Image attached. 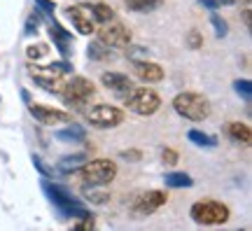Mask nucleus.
<instances>
[{
	"label": "nucleus",
	"mask_w": 252,
	"mask_h": 231,
	"mask_svg": "<svg viewBox=\"0 0 252 231\" xmlns=\"http://www.w3.org/2000/svg\"><path fill=\"white\" fill-rule=\"evenodd\" d=\"M28 75L35 80V84L40 89L49 91V94H61L63 89V77L72 72V66L65 59L56 63H49V66H37V63H28L26 66Z\"/></svg>",
	"instance_id": "f257e3e1"
},
{
	"label": "nucleus",
	"mask_w": 252,
	"mask_h": 231,
	"mask_svg": "<svg viewBox=\"0 0 252 231\" xmlns=\"http://www.w3.org/2000/svg\"><path fill=\"white\" fill-rule=\"evenodd\" d=\"M173 107L175 112L189 122H206L213 107L208 103V98L203 94H196V91H182L178 96L173 98Z\"/></svg>",
	"instance_id": "f03ea898"
},
{
	"label": "nucleus",
	"mask_w": 252,
	"mask_h": 231,
	"mask_svg": "<svg viewBox=\"0 0 252 231\" xmlns=\"http://www.w3.org/2000/svg\"><path fill=\"white\" fill-rule=\"evenodd\" d=\"M42 189H45L47 198L54 203V208L59 210V215H61V217H77V220H80V217H84V215H89V210H87L84 205L77 203L65 187L45 180V182H42Z\"/></svg>",
	"instance_id": "7ed1b4c3"
},
{
	"label": "nucleus",
	"mask_w": 252,
	"mask_h": 231,
	"mask_svg": "<svg viewBox=\"0 0 252 231\" xmlns=\"http://www.w3.org/2000/svg\"><path fill=\"white\" fill-rule=\"evenodd\" d=\"M122 98H124V105L128 107L131 112L143 115V117L154 115V112L161 107L159 94L154 89H147V87H131Z\"/></svg>",
	"instance_id": "20e7f679"
},
{
	"label": "nucleus",
	"mask_w": 252,
	"mask_h": 231,
	"mask_svg": "<svg viewBox=\"0 0 252 231\" xmlns=\"http://www.w3.org/2000/svg\"><path fill=\"white\" fill-rule=\"evenodd\" d=\"M80 178L84 180V185H96V187H103V185H110L115 175H117V164L110 159H96V161H84L80 168Z\"/></svg>",
	"instance_id": "39448f33"
},
{
	"label": "nucleus",
	"mask_w": 252,
	"mask_h": 231,
	"mask_svg": "<svg viewBox=\"0 0 252 231\" xmlns=\"http://www.w3.org/2000/svg\"><path fill=\"white\" fill-rule=\"evenodd\" d=\"M91 96H94V84L82 75L70 77L61 89V98L68 107H84L91 100Z\"/></svg>",
	"instance_id": "423d86ee"
},
{
	"label": "nucleus",
	"mask_w": 252,
	"mask_h": 231,
	"mask_svg": "<svg viewBox=\"0 0 252 231\" xmlns=\"http://www.w3.org/2000/svg\"><path fill=\"white\" fill-rule=\"evenodd\" d=\"M189 215L196 224H224L229 220V208L220 201H198L191 205Z\"/></svg>",
	"instance_id": "0eeeda50"
},
{
	"label": "nucleus",
	"mask_w": 252,
	"mask_h": 231,
	"mask_svg": "<svg viewBox=\"0 0 252 231\" xmlns=\"http://www.w3.org/2000/svg\"><path fill=\"white\" fill-rule=\"evenodd\" d=\"M87 122H89L94 129H115L124 122V112L115 105H94L87 110Z\"/></svg>",
	"instance_id": "6e6552de"
},
{
	"label": "nucleus",
	"mask_w": 252,
	"mask_h": 231,
	"mask_svg": "<svg viewBox=\"0 0 252 231\" xmlns=\"http://www.w3.org/2000/svg\"><path fill=\"white\" fill-rule=\"evenodd\" d=\"M168 201V196L166 192H159V189H150V192H143V194H138L131 201V213L135 217H145V215H152L157 213L163 203Z\"/></svg>",
	"instance_id": "1a4fd4ad"
},
{
	"label": "nucleus",
	"mask_w": 252,
	"mask_h": 231,
	"mask_svg": "<svg viewBox=\"0 0 252 231\" xmlns=\"http://www.w3.org/2000/svg\"><path fill=\"white\" fill-rule=\"evenodd\" d=\"M98 42H103L105 47L110 49H117V47H126L131 42V31L124 26V24H119V21H108V24H103V28H98Z\"/></svg>",
	"instance_id": "9d476101"
},
{
	"label": "nucleus",
	"mask_w": 252,
	"mask_h": 231,
	"mask_svg": "<svg viewBox=\"0 0 252 231\" xmlns=\"http://www.w3.org/2000/svg\"><path fill=\"white\" fill-rule=\"evenodd\" d=\"M65 17L72 24V28H77L80 35H91L96 31V21L91 17L89 7H84V5H70V7H65Z\"/></svg>",
	"instance_id": "9b49d317"
},
{
	"label": "nucleus",
	"mask_w": 252,
	"mask_h": 231,
	"mask_svg": "<svg viewBox=\"0 0 252 231\" xmlns=\"http://www.w3.org/2000/svg\"><path fill=\"white\" fill-rule=\"evenodd\" d=\"M28 112L33 115L35 122H40L42 126H56V124H65V122H72V117L63 110H54V107H45V105H33L28 100Z\"/></svg>",
	"instance_id": "f8f14e48"
},
{
	"label": "nucleus",
	"mask_w": 252,
	"mask_h": 231,
	"mask_svg": "<svg viewBox=\"0 0 252 231\" xmlns=\"http://www.w3.org/2000/svg\"><path fill=\"white\" fill-rule=\"evenodd\" d=\"M49 35L54 40V47L59 49V54H61L63 59H68L72 54V35L70 33H68L59 21H52V24H49Z\"/></svg>",
	"instance_id": "ddd939ff"
},
{
	"label": "nucleus",
	"mask_w": 252,
	"mask_h": 231,
	"mask_svg": "<svg viewBox=\"0 0 252 231\" xmlns=\"http://www.w3.org/2000/svg\"><path fill=\"white\" fill-rule=\"evenodd\" d=\"M133 72L138 75V80L147 82V84L163 80V68L154 61H133Z\"/></svg>",
	"instance_id": "4468645a"
},
{
	"label": "nucleus",
	"mask_w": 252,
	"mask_h": 231,
	"mask_svg": "<svg viewBox=\"0 0 252 231\" xmlns=\"http://www.w3.org/2000/svg\"><path fill=\"white\" fill-rule=\"evenodd\" d=\"M100 82L105 84V89L115 91L119 96H124L126 91L133 87V82L128 80L124 72H103V75H100Z\"/></svg>",
	"instance_id": "2eb2a0df"
},
{
	"label": "nucleus",
	"mask_w": 252,
	"mask_h": 231,
	"mask_svg": "<svg viewBox=\"0 0 252 231\" xmlns=\"http://www.w3.org/2000/svg\"><path fill=\"white\" fill-rule=\"evenodd\" d=\"M226 135L234 142H238V145H250V140H252L250 126L243 124V122H231V124L226 126Z\"/></svg>",
	"instance_id": "dca6fc26"
},
{
	"label": "nucleus",
	"mask_w": 252,
	"mask_h": 231,
	"mask_svg": "<svg viewBox=\"0 0 252 231\" xmlns=\"http://www.w3.org/2000/svg\"><path fill=\"white\" fill-rule=\"evenodd\" d=\"M56 138L61 142H82L84 138H87V131L82 129L80 124H68L65 129H61V131H56Z\"/></svg>",
	"instance_id": "f3484780"
},
{
	"label": "nucleus",
	"mask_w": 252,
	"mask_h": 231,
	"mask_svg": "<svg viewBox=\"0 0 252 231\" xmlns=\"http://www.w3.org/2000/svg\"><path fill=\"white\" fill-rule=\"evenodd\" d=\"M163 182H166V187H171V189H185V187L194 185V180L189 178L187 173H166Z\"/></svg>",
	"instance_id": "a211bd4d"
},
{
	"label": "nucleus",
	"mask_w": 252,
	"mask_h": 231,
	"mask_svg": "<svg viewBox=\"0 0 252 231\" xmlns=\"http://www.w3.org/2000/svg\"><path fill=\"white\" fill-rule=\"evenodd\" d=\"M84 161H87V157H84V154H68V157H63V159L59 161V170H61V173H65V175H68V173H75V170L80 168Z\"/></svg>",
	"instance_id": "6ab92c4d"
},
{
	"label": "nucleus",
	"mask_w": 252,
	"mask_h": 231,
	"mask_svg": "<svg viewBox=\"0 0 252 231\" xmlns=\"http://www.w3.org/2000/svg\"><path fill=\"white\" fill-rule=\"evenodd\" d=\"M89 12H91V17H94V21H96V24H108V21H112V19H115L112 7H110V5H103V2H98V5H91Z\"/></svg>",
	"instance_id": "aec40b11"
},
{
	"label": "nucleus",
	"mask_w": 252,
	"mask_h": 231,
	"mask_svg": "<svg viewBox=\"0 0 252 231\" xmlns=\"http://www.w3.org/2000/svg\"><path fill=\"white\" fill-rule=\"evenodd\" d=\"M84 198L91 201L94 205H105L110 201V194L108 192H100L96 185H84Z\"/></svg>",
	"instance_id": "412c9836"
},
{
	"label": "nucleus",
	"mask_w": 252,
	"mask_h": 231,
	"mask_svg": "<svg viewBox=\"0 0 252 231\" xmlns=\"http://www.w3.org/2000/svg\"><path fill=\"white\" fill-rule=\"evenodd\" d=\"M161 2L163 0H124L126 9H131V12H154Z\"/></svg>",
	"instance_id": "4be33fe9"
},
{
	"label": "nucleus",
	"mask_w": 252,
	"mask_h": 231,
	"mask_svg": "<svg viewBox=\"0 0 252 231\" xmlns=\"http://www.w3.org/2000/svg\"><path fill=\"white\" fill-rule=\"evenodd\" d=\"M187 138L194 145H198V147H215L217 145V140L213 138V135H208V133H203V131H196V129H191L187 133Z\"/></svg>",
	"instance_id": "5701e85b"
},
{
	"label": "nucleus",
	"mask_w": 252,
	"mask_h": 231,
	"mask_svg": "<svg viewBox=\"0 0 252 231\" xmlns=\"http://www.w3.org/2000/svg\"><path fill=\"white\" fill-rule=\"evenodd\" d=\"M49 54V47L42 45V42H37V45H31L26 49V56L31 59V61H37V59H42V56H47Z\"/></svg>",
	"instance_id": "b1692460"
},
{
	"label": "nucleus",
	"mask_w": 252,
	"mask_h": 231,
	"mask_svg": "<svg viewBox=\"0 0 252 231\" xmlns=\"http://www.w3.org/2000/svg\"><path fill=\"white\" fill-rule=\"evenodd\" d=\"M110 47H105L103 42H91L89 45V59H108Z\"/></svg>",
	"instance_id": "393cba45"
},
{
	"label": "nucleus",
	"mask_w": 252,
	"mask_h": 231,
	"mask_svg": "<svg viewBox=\"0 0 252 231\" xmlns=\"http://www.w3.org/2000/svg\"><path fill=\"white\" fill-rule=\"evenodd\" d=\"M234 89L238 96H243V100H250L252 98V82L250 80H238L234 84Z\"/></svg>",
	"instance_id": "a878e982"
},
{
	"label": "nucleus",
	"mask_w": 252,
	"mask_h": 231,
	"mask_svg": "<svg viewBox=\"0 0 252 231\" xmlns=\"http://www.w3.org/2000/svg\"><path fill=\"white\" fill-rule=\"evenodd\" d=\"M210 24L215 26V33L220 37H224L226 33H229V31H226V21H224V19H220V14H215V12L210 14Z\"/></svg>",
	"instance_id": "bb28decb"
},
{
	"label": "nucleus",
	"mask_w": 252,
	"mask_h": 231,
	"mask_svg": "<svg viewBox=\"0 0 252 231\" xmlns=\"http://www.w3.org/2000/svg\"><path fill=\"white\" fill-rule=\"evenodd\" d=\"M31 159H33V166H35V168L40 170V173H42V178H52V175H54V170H52V168H49V166L45 164V161H42V157L33 154Z\"/></svg>",
	"instance_id": "cd10ccee"
},
{
	"label": "nucleus",
	"mask_w": 252,
	"mask_h": 231,
	"mask_svg": "<svg viewBox=\"0 0 252 231\" xmlns=\"http://www.w3.org/2000/svg\"><path fill=\"white\" fill-rule=\"evenodd\" d=\"M187 42H189V47H191V49H201V45H203V37H201V33H198L196 28H191V31H189Z\"/></svg>",
	"instance_id": "c85d7f7f"
},
{
	"label": "nucleus",
	"mask_w": 252,
	"mask_h": 231,
	"mask_svg": "<svg viewBox=\"0 0 252 231\" xmlns=\"http://www.w3.org/2000/svg\"><path fill=\"white\" fill-rule=\"evenodd\" d=\"M35 5H37V7H40V9H42L45 14H49V17L54 14V9H56L54 0H35Z\"/></svg>",
	"instance_id": "c756f323"
},
{
	"label": "nucleus",
	"mask_w": 252,
	"mask_h": 231,
	"mask_svg": "<svg viewBox=\"0 0 252 231\" xmlns=\"http://www.w3.org/2000/svg\"><path fill=\"white\" fill-rule=\"evenodd\" d=\"M37 24H40V19H37V14H31L26 21V35H33V33H37Z\"/></svg>",
	"instance_id": "7c9ffc66"
},
{
	"label": "nucleus",
	"mask_w": 252,
	"mask_h": 231,
	"mask_svg": "<svg viewBox=\"0 0 252 231\" xmlns=\"http://www.w3.org/2000/svg\"><path fill=\"white\" fill-rule=\"evenodd\" d=\"M161 159L166 161V164H171V166H175V164H178V152L168 147V150H163V152H161Z\"/></svg>",
	"instance_id": "2f4dec72"
},
{
	"label": "nucleus",
	"mask_w": 252,
	"mask_h": 231,
	"mask_svg": "<svg viewBox=\"0 0 252 231\" xmlns=\"http://www.w3.org/2000/svg\"><path fill=\"white\" fill-rule=\"evenodd\" d=\"M119 157H122V159H126V161H140L143 152H140V150H124Z\"/></svg>",
	"instance_id": "473e14b6"
},
{
	"label": "nucleus",
	"mask_w": 252,
	"mask_h": 231,
	"mask_svg": "<svg viewBox=\"0 0 252 231\" xmlns=\"http://www.w3.org/2000/svg\"><path fill=\"white\" fill-rule=\"evenodd\" d=\"M201 2H203V5H208L210 9H215V7H217V0H201Z\"/></svg>",
	"instance_id": "72a5a7b5"
},
{
	"label": "nucleus",
	"mask_w": 252,
	"mask_h": 231,
	"mask_svg": "<svg viewBox=\"0 0 252 231\" xmlns=\"http://www.w3.org/2000/svg\"><path fill=\"white\" fill-rule=\"evenodd\" d=\"M245 26L250 28V9H245Z\"/></svg>",
	"instance_id": "f704fd0d"
},
{
	"label": "nucleus",
	"mask_w": 252,
	"mask_h": 231,
	"mask_svg": "<svg viewBox=\"0 0 252 231\" xmlns=\"http://www.w3.org/2000/svg\"><path fill=\"white\" fill-rule=\"evenodd\" d=\"M222 2H224V5H231V2H234V0H222Z\"/></svg>",
	"instance_id": "c9c22d12"
},
{
	"label": "nucleus",
	"mask_w": 252,
	"mask_h": 231,
	"mask_svg": "<svg viewBox=\"0 0 252 231\" xmlns=\"http://www.w3.org/2000/svg\"><path fill=\"white\" fill-rule=\"evenodd\" d=\"M234 2H248V0H234Z\"/></svg>",
	"instance_id": "e433bc0d"
}]
</instances>
